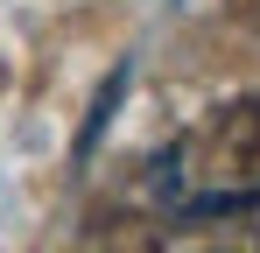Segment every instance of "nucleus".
<instances>
[{
	"label": "nucleus",
	"instance_id": "f03ea898",
	"mask_svg": "<svg viewBox=\"0 0 260 253\" xmlns=\"http://www.w3.org/2000/svg\"><path fill=\"white\" fill-rule=\"evenodd\" d=\"M253 14H260V0H253Z\"/></svg>",
	"mask_w": 260,
	"mask_h": 253
},
{
	"label": "nucleus",
	"instance_id": "f257e3e1",
	"mask_svg": "<svg viewBox=\"0 0 260 253\" xmlns=\"http://www.w3.org/2000/svg\"><path fill=\"white\" fill-rule=\"evenodd\" d=\"M211 169L218 176H260V99H239L211 120Z\"/></svg>",
	"mask_w": 260,
	"mask_h": 253
}]
</instances>
